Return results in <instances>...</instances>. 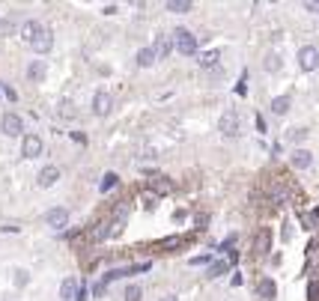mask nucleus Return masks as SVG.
<instances>
[{"instance_id":"obj_8","label":"nucleus","mask_w":319,"mask_h":301,"mask_svg":"<svg viewBox=\"0 0 319 301\" xmlns=\"http://www.w3.org/2000/svg\"><path fill=\"white\" fill-rule=\"evenodd\" d=\"M30 48L36 51V54H48L51 48H54V36H51V30H45V33H39L36 39L30 42Z\"/></svg>"},{"instance_id":"obj_13","label":"nucleus","mask_w":319,"mask_h":301,"mask_svg":"<svg viewBox=\"0 0 319 301\" xmlns=\"http://www.w3.org/2000/svg\"><path fill=\"white\" fill-rule=\"evenodd\" d=\"M60 298H63V301L78 298V280H75V277H66V280H63V286H60Z\"/></svg>"},{"instance_id":"obj_28","label":"nucleus","mask_w":319,"mask_h":301,"mask_svg":"<svg viewBox=\"0 0 319 301\" xmlns=\"http://www.w3.org/2000/svg\"><path fill=\"white\" fill-rule=\"evenodd\" d=\"M27 280H30V275L24 269H15V286L21 289V286H27Z\"/></svg>"},{"instance_id":"obj_29","label":"nucleus","mask_w":319,"mask_h":301,"mask_svg":"<svg viewBox=\"0 0 319 301\" xmlns=\"http://www.w3.org/2000/svg\"><path fill=\"white\" fill-rule=\"evenodd\" d=\"M307 301H319V283L316 280L307 283Z\"/></svg>"},{"instance_id":"obj_15","label":"nucleus","mask_w":319,"mask_h":301,"mask_svg":"<svg viewBox=\"0 0 319 301\" xmlns=\"http://www.w3.org/2000/svg\"><path fill=\"white\" fill-rule=\"evenodd\" d=\"M152 51H155V57H167V54L173 51V39H170V36H164V33H161L158 39H155V48H152Z\"/></svg>"},{"instance_id":"obj_4","label":"nucleus","mask_w":319,"mask_h":301,"mask_svg":"<svg viewBox=\"0 0 319 301\" xmlns=\"http://www.w3.org/2000/svg\"><path fill=\"white\" fill-rule=\"evenodd\" d=\"M111 107H114V96H111V93L98 90V93L93 96V110H96L98 117H108V114H111Z\"/></svg>"},{"instance_id":"obj_26","label":"nucleus","mask_w":319,"mask_h":301,"mask_svg":"<svg viewBox=\"0 0 319 301\" xmlns=\"http://www.w3.org/2000/svg\"><path fill=\"white\" fill-rule=\"evenodd\" d=\"M215 63H218V51H209V54L200 57V66H206V69H212Z\"/></svg>"},{"instance_id":"obj_12","label":"nucleus","mask_w":319,"mask_h":301,"mask_svg":"<svg viewBox=\"0 0 319 301\" xmlns=\"http://www.w3.org/2000/svg\"><path fill=\"white\" fill-rule=\"evenodd\" d=\"M45 30H48V27H45V24H39V21H27V24L21 27V36H24V42L30 45V42L36 39L39 33H45Z\"/></svg>"},{"instance_id":"obj_2","label":"nucleus","mask_w":319,"mask_h":301,"mask_svg":"<svg viewBox=\"0 0 319 301\" xmlns=\"http://www.w3.org/2000/svg\"><path fill=\"white\" fill-rule=\"evenodd\" d=\"M42 149H45V143H42L39 134H27V137L21 140V155H24V158H39Z\"/></svg>"},{"instance_id":"obj_7","label":"nucleus","mask_w":319,"mask_h":301,"mask_svg":"<svg viewBox=\"0 0 319 301\" xmlns=\"http://www.w3.org/2000/svg\"><path fill=\"white\" fill-rule=\"evenodd\" d=\"M298 63H301L304 72H313V69L319 66V51H316L313 45H304V48L298 51Z\"/></svg>"},{"instance_id":"obj_16","label":"nucleus","mask_w":319,"mask_h":301,"mask_svg":"<svg viewBox=\"0 0 319 301\" xmlns=\"http://www.w3.org/2000/svg\"><path fill=\"white\" fill-rule=\"evenodd\" d=\"M287 110H290V96H277V99H271V114L283 117Z\"/></svg>"},{"instance_id":"obj_34","label":"nucleus","mask_w":319,"mask_h":301,"mask_svg":"<svg viewBox=\"0 0 319 301\" xmlns=\"http://www.w3.org/2000/svg\"><path fill=\"white\" fill-rule=\"evenodd\" d=\"M257 131H260V134L266 131V120H263V117H257Z\"/></svg>"},{"instance_id":"obj_36","label":"nucleus","mask_w":319,"mask_h":301,"mask_svg":"<svg viewBox=\"0 0 319 301\" xmlns=\"http://www.w3.org/2000/svg\"><path fill=\"white\" fill-rule=\"evenodd\" d=\"M75 301H87V292H84V286H81V292H78V298Z\"/></svg>"},{"instance_id":"obj_6","label":"nucleus","mask_w":319,"mask_h":301,"mask_svg":"<svg viewBox=\"0 0 319 301\" xmlns=\"http://www.w3.org/2000/svg\"><path fill=\"white\" fill-rule=\"evenodd\" d=\"M221 134L224 137H236L239 134V128H242V123H239V114H233V110H227V114L221 117Z\"/></svg>"},{"instance_id":"obj_24","label":"nucleus","mask_w":319,"mask_h":301,"mask_svg":"<svg viewBox=\"0 0 319 301\" xmlns=\"http://www.w3.org/2000/svg\"><path fill=\"white\" fill-rule=\"evenodd\" d=\"M152 185H155V191H158V194H170V188H173L164 176H155V179H152Z\"/></svg>"},{"instance_id":"obj_20","label":"nucleus","mask_w":319,"mask_h":301,"mask_svg":"<svg viewBox=\"0 0 319 301\" xmlns=\"http://www.w3.org/2000/svg\"><path fill=\"white\" fill-rule=\"evenodd\" d=\"M254 251H257V256L269 253V230H260V236H257V242H254Z\"/></svg>"},{"instance_id":"obj_31","label":"nucleus","mask_w":319,"mask_h":301,"mask_svg":"<svg viewBox=\"0 0 319 301\" xmlns=\"http://www.w3.org/2000/svg\"><path fill=\"white\" fill-rule=\"evenodd\" d=\"M60 114H63V117H75V107H72V101H63V104H60Z\"/></svg>"},{"instance_id":"obj_25","label":"nucleus","mask_w":319,"mask_h":301,"mask_svg":"<svg viewBox=\"0 0 319 301\" xmlns=\"http://www.w3.org/2000/svg\"><path fill=\"white\" fill-rule=\"evenodd\" d=\"M120 182V176L117 173H104V179H101V191H111V188Z\"/></svg>"},{"instance_id":"obj_37","label":"nucleus","mask_w":319,"mask_h":301,"mask_svg":"<svg viewBox=\"0 0 319 301\" xmlns=\"http://www.w3.org/2000/svg\"><path fill=\"white\" fill-rule=\"evenodd\" d=\"M164 301H176V298H173V295H170V298H164Z\"/></svg>"},{"instance_id":"obj_32","label":"nucleus","mask_w":319,"mask_h":301,"mask_svg":"<svg viewBox=\"0 0 319 301\" xmlns=\"http://www.w3.org/2000/svg\"><path fill=\"white\" fill-rule=\"evenodd\" d=\"M233 245H236V236H227V239H224V245H221V251H230Z\"/></svg>"},{"instance_id":"obj_17","label":"nucleus","mask_w":319,"mask_h":301,"mask_svg":"<svg viewBox=\"0 0 319 301\" xmlns=\"http://www.w3.org/2000/svg\"><path fill=\"white\" fill-rule=\"evenodd\" d=\"M155 60H158V57H155L152 48H140V51H137V66H144V69H147V66H152Z\"/></svg>"},{"instance_id":"obj_22","label":"nucleus","mask_w":319,"mask_h":301,"mask_svg":"<svg viewBox=\"0 0 319 301\" xmlns=\"http://www.w3.org/2000/svg\"><path fill=\"white\" fill-rule=\"evenodd\" d=\"M185 245V236H170V239H164L161 242V248L164 251H176V248H182Z\"/></svg>"},{"instance_id":"obj_18","label":"nucleus","mask_w":319,"mask_h":301,"mask_svg":"<svg viewBox=\"0 0 319 301\" xmlns=\"http://www.w3.org/2000/svg\"><path fill=\"white\" fill-rule=\"evenodd\" d=\"M111 236V221H104V224H96V230L90 233L93 242H101V239H108Z\"/></svg>"},{"instance_id":"obj_9","label":"nucleus","mask_w":319,"mask_h":301,"mask_svg":"<svg viewBox=\"0 0 319 301\" xmlns=\"http://www.w3.org/2000/svg\"><path fill=\"white\" fill-rule=\"evenodd\" d=\"M45 72H48L45 60H33V63L27 66V78H30L33 84H42V81H45Z\"/></svg>"},{"instance_id":"obj_27","label":"nucleus","mask_w":319,"mask_h":301,"mask_svg":"<svg viewBox=\"0 0 319 301\" xmlns=\"http://www.w3.org/2000/svg\"><path fill=\"white\" fill-rule=\"evenodd\" d=\"M140 298H144L140 286H128V289H125V301H140Z\"/></svg>"},{"instance_id":"obj_21","label":"nucleus","mask_w":319,"mask_h":301,"mask_svg":"<svg viewBox=\"0 0 319 301\" xmlns=\"http://www.w3.org/2000/svg\"><path fill=\"white\" fill-rule=\"evenodd\" d=\"M227 269H230V262H227V259H215V262L209 266V277H221Z\"/></svg>"},{"instance_id":"obj_3","label":"nucleus","mask_w":319,"mask_h":301,"mask_svg":"<svg viewBox=\"0 0 319 301\" xmlns=\"http://www.w3.org/2000/svg\"><path fill=\"white\" fill-rule=\"evenodd\" d=\"M45 224H48V227H54V230H63L66 224H69V209H63V206L48 209L45 212Z\"/></svg>"},{"instance_id":"obj_35","label":"nucleus","mask_w":319,"mask_h":301,"mask_svg":"<svg viewBox=\"0 0 319 301\" xmlns=\"http://www.w3.org/2000/svg\"><path fill=\"white\" fill-rule=\"evenodd\" d=\"M304 9L307 12H319V3H304Z\"/></svg>"},{"instance_id":"obj_33","label":"nucleus","mask_w":319,"mask_h":301,"mask_svg":"<svg viewBox=\"0 0 319 301\" xmlns=\"http://www.w3.org/2000/svg\"><path fill=\"white\" fill-rule=\"evenodd\" d=\"M209 259H212V256H194V259H191V266H203V262H209Z\"/></svg>"},{"instance_id":"obj_10","label":"nucleus","mask_w":319,"mask_h":301,"mask_svg":"<svg viewBox=\"0 0 319 301\" xmlns=\"http://www.w3.org/2000/svg\"><path fill=\"white\" fill-rule=\"evenodd\" d=\"M60 179V170L54 167V164H48V167H42L39 170V176H36V182H39V188H51L54 182Z\"/></svg>"},{"instance_id":"obj_11","label":"nucleus","mask_w":319,"mask_h":301,"mask_svg":"<svg viewBox=\"0 0 319 301\" xmlns=\"http://www.w3.org/2000/svg\"><path fill=\"white\" fill-rule=\"evenodd\" d=\"M290 161H293L295 170H307V167H313V155L307 152V149H295V152L290 155Z\"/></svg>"},{"instance_id":"obj_5","label":"nucleus","mask_w":319,"mask_h":301,"mask_svg":"<svg viewBox=\"0 0 319 301\" xmlns=\"http://www.w3.org/2000/svg\"><path fill=\"white\" fill-rule=\"evenodd\" d=\"M21 117L18 114H3V120H0V131H3L6 137H18L21 134Z\"/></svg>"},{"instance_id":"obj_19","label":"nucleus","mask_w":319,"mask_h":301,"mask_svg":"<svg viewBox=\"0 0 319 301\" xmlns=\"http://www.w3.org/2000/svg\"><path fill=\"white\" fill-rule=\"evenodd\" d=\"M167 12H191V0H167Z\"/></svg>"},{"instance_id":"obj_30","label":"nucleus","mask_w":319,"mask_h":301,"mask_svg":"<svg viewBox=\"0 0 319 301\" xmlns=\"http://www.w3.org/2000/svg\"><path fill=\"white\" fill-rule=\"evenodd\" d=\"M304 137H307V128H293L290 131V140H295V143H301Z\"/></svg>"},{"instance_id":"obj_14","label":"nucleus","mask_w":319,"mask_h":301,"mask_svg":"<svg viewBox=\"0 0 319 301\" xmlns=\"http://www.w3.org/2000/svg\"><path fill=\"white\" fill-rule=\"evenodd\" d=\"M257 292H260L266 301H271V298L277 295V286H274V280H271V277H263V280L257 283Z\"/></svg>"},{"instance_id":"obj_1","label":"nucleus","mask_w":319,"mask_h":301,"mask_svg":"<svg viewBox=\"0 0 319 301\" xmlns=\"http://www.w3.org/2000/svg\"><path fill=\"white\" fill-rule=\"evenodd\" d=\"M173 45L179 48V54L191 57V54H197V36H194V33H188L185 27H179V30L173 33Z\"/></svg>"},{"instance_id":"obj_23","label":"nucleus","mask_w":319,"mask_h":301,"mask_svg":"<svg viewBox=\"0 0 319 301\" xmlns=\"http://www.w3.org/2000/svg\"><path fill=\"white\" fill-rule=\"evenodd\" d=\"M263 69H266V72H277V69H280V57H277V54H269V57L263 60Z\"/></svg>"}]
</instances>
